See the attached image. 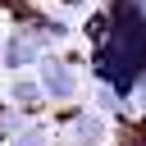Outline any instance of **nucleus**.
<instances>
[{
	"mask_svg": "<svg viewBox=\"0 0 146 146\" xmlns=\"http://www.w3.org/2000/svg\"><path fill=\"white\" fill-rule=\"evenodd\" d=\"M14 146H46V132H41V128H23V132L14 137Z\"/></svg>",
	"mask_w": 146,
	"mask_h": 146,
	"instance_id": "nucleus-6",
	"label": "nucleus"
},
{
	"mask_svg": "<svg viewBox=\"0 0 146 146\" xmlns=\"http://www.w3.org/2000/svg\"><path fill=\"white\" fill-rule=\"evenodd\" d=\"M137 100H141V105H146V87H141V91H137Z\"/></svg>",
	"mask_w": 146,
	"mask_h": 146,
	"instance_id": "nucleus-7",
	"label": "nucleus"
},
{
	"mask_svg": "<svg viewBox=\"0 0 146 146\" xmlns=\"http://www.w3.org/2000/svg\"><path fill=\"white\" fill-rule=\"evenodd\" d=\"M96 68L119 91H128L137 82V73L146 68V14L137 5H119V23H114V32H110Z\"/></svg>",
	"mask_w": 146,
	"mask_h": 146,
	"instance_id": "nucleus-1",
	"label": "nucleus"
},
{
	"mask_svg": "<svg viewBox=\"0 0 146 146\" xmlns=\"http://www.w3.org/2000/svg\"><path fill=\"white\" fill-rule=\"evenodd\" d=\"M0 55H5V68H27V64H36L41 41H36V36H18V32H14V36L5 41V50H0Z\"/></svg>",
	"mask_w": 146,
	"mask_h": 146,
	"instance_id": "nucleus-3",
	"label": "nucleus"
},
{
	"mask_svg": "<svg viewBox=\"0 0 146 146\" xmlns=\"http://www.w3.org/2000/svg\"><path fill=\"white\" fill-rule=\"evenodd\" d=\"M41 87H46L55 100H73L78 78H73V68H68L64 59H46V64H41Z\"/></svg>",
	"mask_w": 146,
	"mask_h": 146,
	"instance_id": "nucleus-2",
	"label": "nucleus"
},
{
	"mask_svg": "<svg viewBox=\"0 0 146 146\" xmlns=\"http://www.w3.org/2000/svg\"><path fill=\"white\" fill-rule=\"evenodd\" d=\"M36 96H41V87H36V82H27V78H23V82H14V100H23V105H32Z\"/></svg>",
	"mask_w": 146,
	"mask_h": 146,
	"instance_id": "nucleus-5",
	"label": "nucleus"
},
{
	"mask_svg": "<svg viewBox=\"0 0 146 146\" xmlns=\"http://www.w3.org/2000/svg\"><path fill=\"white\" fill-rule=\"evenodd\" d=\"M68 137H73V146H100V119H91V114H78L73 123H68Z\"/></svg>",
	"mask_w": 146,
	"mask_h": 146,
	"instance_id": "nucleus-4",
	"label": "nucleus"
}]
</instances>
